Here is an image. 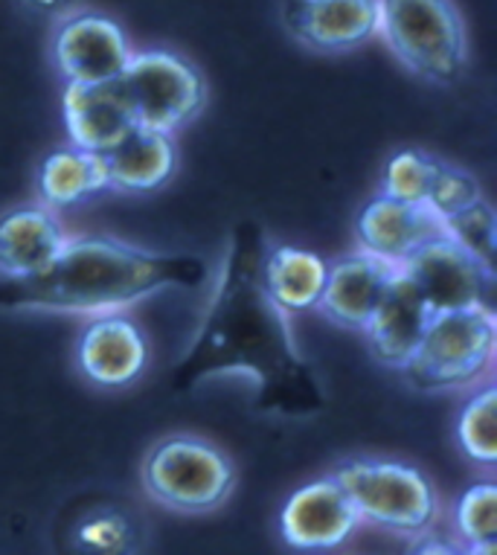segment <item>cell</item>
<instances>
[{
  "label": "cell",
  "instance_id": "8992f818",
  "mask_svg": "<svg viewBox=\"0 0 497 555\" xmlns=\"http://www.w3.org/2000/svg\"><path fill=\"white\" fill-rule=\"evenodd\" d=\"M332 477L358 518L372 527L417 538L431 532L439 518V494L417 465L384 456H355L337 465Z\"/></svg>",
  "mask_w": 497,
  "mask_h": 555
},
{
  "label": "cell",
  "instance_id": "30bf717a",
  "mask_svg": "<svg viewBox=\"0 0 497 555\" xmlns=\"http://www.w3.org/2000/svg\"><path fill=\"white\" fill-rule=\"evenodd\" d=\"M398 271L413 283L431 318L483 306L488 302V292L495 283V273H488L448 236L419 247Z\"/></svg>",
  "mask_w": 497,
  "mask_h": 555
},
{
  "label": "cell",
  "instance_id": "5b68a950",
  "mask_svg": "<svg viewBox=\"0 0 497 555\" xmlns=\"http://www.w3.org/2000/svg\"><path fill=\"white\" fill-rule=\"evenodd\" d=\"M497 356V318L488 302L436 314L422 344L402 366L405 382L422 392H457L488 378Z\"/></svg>",
  "mask_w": 497,
  "mask_h": 555
},
{
  "label": "cell",
  "instance_id": "44dd1931",
  "mask_svg": "<svg viewBox=\"0 0 497 555\" xmlns=\"http://www.w3.org/2000/svg\"><path fill=\"white\" fill-rule=\"evenodd\" d=\"M36 186L41 207L55 212L109 190V175L102 155L67 146L55 149L38 164Z\"/></svg>",
  "mask_w": 497,
  "mask_h": 555
},
{
  "label": "cell",
  "instance_id": "d4e9b609",
  "mask_svg": "<svg viewBox=\"0 0 497 555\" xmlns=\"http://www.w3.org/2000/svg\"><path fill=\"white\" fill-rule=\"evenodd\" d=\"M454 527L462 546L497 541V489L492 480L474 482L454 506Z\"/></svg>",
  "mask_w": 497,
  "mask_h": 555
},
{
  "label": "cell",
  "instance_id": "83f0119b",
  "mask_svg": "<svg viewBox=\"0 0 497 555\" xmlns=\"http://www.w3.org/2000/svg\"><path fill=\"white\" fill-rule=\"evenodd\" d=\"M21 7L33 15H41V18H62L67 12L79 10L76 0H21Z\"/></svg>",
  "mask_w": 497,
  "mask_h": 555
},
{
  "label": "cell",
  "instance_id": "603a6c76",
  "mask_svg": "<svg viewBox=\"0 0 497 555\" xmlns=\"http://www.w3.org/2000/svg\"><path fill=\"white\" fill-rule=\"evenodd\" d=\"M436 169H439V157L428 155L422 149H402L384 164L379 195L425 207L428 192L434 186Z\"/></svg>",
  "mask_w": 497,
  "mask_h": 555
},
{
  "label": "cell",
  "instance_id": "ffe728a7",
  "mask_svg": "<svg viewBox=\"0 0 497 555\" xmlns=\"http://www.w3.org/2000/svg\"><path fill=\"white\" fill-rule=\"evenodd\" d=\"M329 262L306 247L271 245L263 262V283L268 297L282 314L317 311L323 294Z\"/></svg>",
  "mask_w": 497,
  "mask_h": 555
},
{
  "label": "cell",
  "instance_id": "e0dca14e",
  "mask_svg": "<svg viewBox=\"0 0 497 555\" xmlns=\"http://www.w3.org/2000/svg\"><path fill=\"white\" fill-rule=\"evenodd\" d=\"M62 221L41 204L0 216V280H29L53 264L67 242Z\"/></svg>",
  "mask_w": 497,
  "mask_h": 555
},
{
  "label": "cell",
  "instance_id": "4316f807",
  "mask_svg": "<svg viewBox=\"0 0 497 555\" xmlns=\"http://www.w3.org/2000/svg\"><path fill=\"white\" fill-rule=\"evenodd\" d=\"M407 555H462V546L425 532V535H417V541H413V546H410V553Z\"/></svg>",
  "mask_w": 497,
  "mask_h": 555
},
{
  "label": "cell",
  "instance_id": "ba28073f",
  "mask_svg": "<svg viewBox=\"0 0 497 555\" xmlns=\"http://www.w3.org/2000/svg\"><path fill=\"white\" fill-rule=\"evenodd\" d=\"M53 64L67 85H114L131 62V44L117 21L97 10H73L55 21Z\"/></svg>",
  "mask_w": 497,
  "mask_h": 555
},
{
  "label": "cell",
  "instance_id": "ac0fdd59",
  "mask_svg": "<svg viewBox=\"0 0 497 555\" xmlns=\"http://www.w3.org/2000/svg\"><path fill=\"white\" fill-rule=\"evenodd\" d=\"M62 111L71 146L93 155H105L135 128V119L114 91V85H67L62 93Z\"/></svg>",
  "mask_w": 497,
  "mask_h": 555
},
{
  "label": "cell",
  "instance_id": "7402d4cb",
  "mask_svg": "<svg viewBox=\"0 0 497 555\" xmlns=\"http://www.w3.org/2000/svg\"><path fill=\"white\" fill-rule=\"evenodd\" d=\"M457 446L483 468L497 463V390L492 384L471 392L457 413Z\"/></svg>",
  "mask_w": 497,
  "mask_h": 555
},
{
  "label": "cell",
  "instance_id": "277c9868",
  "mask_svg": "<svg viewBox=\"0 0 497 555\" xmlns=\"http://www.w3.org/2000/svg\"><path fill=\"white\" fill-rule=\"evenodd\" d=\"M235 463L195 434H169L143 456L140 482L149 501L181 515H207L221 509L235 492Z\"/></svg>",
  "mask_w": 497,
  "mask_h": 555
},
{
  "label": "cell",
  "instance_id": "3957f363",
  "mask_svg": "<svg viewBox=\"0 0 497 555\" xmlns=\"http://www.w3.org/2000/svg\"><path fill=\"white\" fill-rule=\"evenodd\" d=\"M379 38L402 67L436 88L460 82L469 33L454 0H379Z\"/></svg>",
  "mask_w": 497,
  "mask_h": 555
},
{
  "label": "cell",
  "instance_id": "8fae6325",
  "mask_svg": "<svg viewBox=\"0 0 497 555\" xmlns=\"http://www.w3.org/2000/svg\"><path fill=\"white\" fill-rule=\"evenodd\" d=\"M361 518L332 474L300 486L280 509V538L300 553H329L355 535Z\"/></svg>",
  "mask_w": 497,
  "mask_h": 555
},
{
  "label": "cell",
  "instance_id": "7c38bea8",
  "mask_svg": "<svg viewBox=\"0 0 497 555\" xmlns=\"http://www.w3.org/2000/svg\"><path fill=\"white\" fill-rule=\"evenodd\" d=\"M282 24L315 53H349L379 38V0H282Z\"/></svg>",
  "mask_w": 497,
  "mask_h": 555
},
{
  "label": "cell",
  "instance_id": "484cf974",
  "mask_svg": "<svg viewBox=\"0 0 497 555\" xmlns=\"http://www.w3.org/2000/svg\"><path fill=\"white\" fill-rule=\"evenodd\" d=\"M480 198H486V195H483V186H480L474 175L460 169V166L439 160L434 186H431L425 201V207L434 212L436 219H451L457 212L469 210L471 204H477Z\"/></svg>",
  "mask_w": 497,
  "mask_h": 555
},
{
  "label": "cell",
  "instance_id": "9c48e42d",
  "mask_svg": "<svg viewBox=\"0 0 497 555\" xmlns=\"http://www.w3.org/2000/svg\"><path fill=\"white\" fill-rule=\"evenodd\" d=\"M55 555H145L149 527L135 503L111 492L81 494L59 515Z\"/></svg>",
  "mask_w": 497,
  "mask_h": 555
},
{
  "label": "cell",
  "instance_id": "cb8c5ba5",
  "mask_svg": "<svg viewBox=\"0 0 497 555\" xmlns=\"http://www.w3.org/2000/svg\"><path fill=\"white\" fill-rule=\"evenodd\" d=\"M443 233L451 238L454 245L462 247L471 259H477L488 273H495L497 259V219L492 204L480 198L471 204L469 210L457 212L451 219L443 221Z\"/></svg>",
  "mask_w": 497,
  "mask_h": 555
},
{
  "label": "cell",
  "instance_id": "d6986e66",
  "mask_svg": "<svg viewBox=\"0 0 497 555\" xmlns=\"http://www.w3.org/2000/svg\"><path fill=\"white\" fill-rule=\"evenodd\" d=\"M175 160L178 152L173 137L140 126L131 128L117 146L102 155L109 190L128 192V195L161 190L175 175Z\"/></svg>",
  "mask_w": 497,
  "mask_h": 555
},
{
  "label": "cell",
  "instance_id": "9a60e30c",
  "mask_svg": "<svg viewBox=\"0 0 497 555\" xmlns=\"http://www.w3.org/2000/svg\"><path fill=\"white\" fill-rule=\"evenodd\" d=\"M396 273L398 268L361 250L341 256L337 262L329 264L317 311L337 326L364 332Z\"/></svg>",
  "mask_w": 497,
  "mask_h": 555
},
{
  "label": "cell",
  "instance_id": "6da1fadb",
  "mask_svg": "<svg viewBox=\"0 0 497 555\" xmlns=\"http://www.w3.org/2000/svg\"><path fill=\"white\" fill-rule=\"evenodd\" d=\"M271 238L256 221L230 230L213 292L169 387L178 396L221 378H247L256 410L280 420H311L326 408L315 364L300 352L289 314L265 292L263 262Z\"/></svg>",
  "mask_w": 497,
  "mask_h": 555
},
{
  "label": "cell",
  "instance_id": "52a82bcc",
  "mask_svg": "<svg viewBox=\"0 0 497 555\" xmlns=\"http://www.w3.org/2000/svg\"><path fill=\"white\" fill-rule=\"evenodd\" d=\"M135 126L173 137L207 108V82L195 64L173 50L135 53L114 82Z\"/></svg>",
  "mask_w": 497,
  "mask_h": 555
},
{
  "label": "cell",
  "instance_id": "2e32d148",
  "mask_svg": "<svg viewBox=\"0 0 497 555\" xmlns=\"http://www.w3.org/2000/svg\"><path fill=\"white\" fill-rule=\"evenodd\" d=\"M428 323H431V311L413 283L398 271L361 335L367 337V346L379 364L402 373V366L413 358L422 344Z\"/></svg>",
  "mask_w": 497,
  "mask_h": 555
},
{
  "label": "cell",
  "instance_id": "7a4b0ae2",
  "mask_svg": "<svg viewBox=\"0 0 497 555\" xmlns=\"http://www.w3.org/2000/svg\"><path fill=\"white\" fill-rule=\"evenodd\" d=\"M209 262L111 236H71L53 264L29 280H0V311L15 314H126L166 292H195Z\"/></svg>",
  "mask_w": 497,
  "mask_h": 555
},
{
  "label": "cell",
  "instance_id": "f1b7e54d",
  "mask_svg": "<svg viewBox=\"0 0 497 555\" xmlns=\"http://www.w3.org/2000/svg\"><path fill=\"white\" fill-rule=\"evenodd\" d=\"M462 555H497V541H495V544L462 546Z\"/></svg>",
  "mask_w": 497,
  "mask_h": 555
},
{
  "label": "cell",
  "instance_id": "4fadbf2b",
  "mask_svg": "<svg viewBox=\"0 0 497 555\" xmlns=\"http://www.w3.org/2000/svg\"><path fill=\"white\" fill-rule=\"evenodd\" d=\"M149 344L143 328L128 314H100L81 326L76 337V366L102 390H123L145 373Z\"/></svg>",
  "mask_w": 497,
  "mask_h": 555
},
{
  "label": "cell",
  "instance_id": "5bb4252c",
  "mask_svg": "<svg viewBox=\"0 0 497 555\" xmlns=\"http://www.w3.org/2000/svg\"><path fill=\"white\" fill-rule=\"evenodd\" d=\"M439 236H445L443 221L428 207L393 201L387 195L367 201L355 221L358 250L393 268H402L419 247Z\"/></svg>",
  "mask_w": 497,
  "mask_h": 555
}]
</instances>
